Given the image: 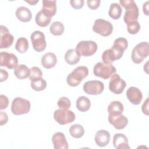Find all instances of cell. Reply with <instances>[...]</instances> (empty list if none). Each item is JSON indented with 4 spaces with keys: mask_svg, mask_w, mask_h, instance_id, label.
Segmentation results:
<instances>
[{
    "mask_svg": "<svg viewBox=\"0 0 149 149\" xmlns=\"http://www.w3.org/2000/svg\"><path fill=\"white\" fill-rule=\"evenodd\" d=\"M119 3L125 8V13L123 17L124 22L127 24L137 21L139 11V8L133 0H120Z\"/></svg>",
    "mask_w": 149,
    "mask_h": 149,
    "instance_id": "1",
    "label": "cell"
},
{
    "mask_svg": "<svg viewBox=\"0 0 149 149\" xmlns=\"http://www.w3.org/2000/svg\"><path fill=\"white\" fill-rule=\"evenodd\" d=\"M88 74V69L86 66H78L68 74L66 79L67 83L72 87L77 86Z\"/></svg>",
    "mask_w": 149,
    "mask_h": 149,
    "instance_id": "2",
    "label": "cell"
},
{
    "mask_svg": "<svg viewBox=\"0 0 149 149\" xmlns=\"http://www.w3.org/2000/svg\"><path fill=\"white\" fill-rule=\"evenodd\" d=\"M149 44L147 42H141L137 44L133 49L131 57L132 61L139 64L148 56Z\"/></svg>",
    "mask_w": 149,
    "mask_h": 149,
    "instance_id": "3",
    "label": "cell"
},
{
    "mask_svg": "<svg viewBox=\"0 0 149 149\" xmlns=\"http://www.w3.org/2000/svg\"><path fill=\"white\" fill-rule=\"evenodd\" d=\"M116 71L112 64H106L103 62L97 63L93 68V73L95 76L107 80Z\"/></svg>",
    "mask_w": 149,
    "mask_h": 149,
    "instance_id": "4",
    "label": "cell"
},
{
    "mask_svg": "<svg viewBox=\"0 0 149 149\" xmlns=\"http://www.w3.org/2000/svg\"><path fill=\"white\" fill-rule=\"evenodd\" d=\"M30 109V102L29 100L16 97L13 99L11 105V111L16 115H20L29 113Z\"/></svg>",
    "mask_w": 149,
    "mask_h": 149,
    "instance_id": "5",
    "label": "cell"
},
{
    "mask_svg": "<svg viewBox=\"0 0 149 149\" xmlns=\"http://www.w3.org/2000/svg\"><path fill=\"white\" fill-rule=\"evenodd\" d=\"M97 44L93 41H81L76 45V49L81 56H90L97 50Z\"/></svg>",
    "mask_w": 149,
    "mask_h": 149,
    "instance_id": "6",
    "label": "cell"
},
{
    "mask_svg": "<svg viewBox=\"0 0 149 149\" xmlns=\"http://www.w3.org/2000/svg\"><path fill=\"white\" fill-rule=\"evenodd\" d=\"M93 30L95 33L102 36L107 37L112 34L113 26L109 21L102 19H98L94 22Z\"/></svg>",
    "mask_w": 149,
    "mask_h": 149,
    "instance_id": "7",
    "label": "cell"
},
{
    "mask_svg": "<svg viewBox=\"0 0 149 149\" xmlns=\"http://www.w3.org/2000/svg\"><path fill=\"white\" fill-rule=\"evenodd\" d=\"M54 118L59 124L63 125L73 122L75 120L76 116L72 111L59 108L54 112Z\"/></svg>",
    "mask_w": 149,
    "mask_h": 149,
    "instance_id": "8",
    "label": "cell"
},
{
    "mask_svg": "<svg viewBox=\"0 0 149 149\" xmlns=\"http://www.w3.org/2000/svg\"><path fill=\"white\" fill-rule=\"evenodd\" d=\"M84 91L88 95H98L104 90V84L99 80H90L86 81L83 86Z\"/></svg>",
    "mask_w": 149,
    "mask_h": 149,
    "instance_id": "9",
    "label": "cell"
},
{
    "mask_svg": "<svg viewBox=\"0 0 149 149\" xmlns=\"http://www.w3.org/2000/svg\"><path fill=\"white\" fill-rule=\"evenodd\" d=\"M126 86V82L120 78L117 73H114L111 76L109 83V90L115 94H121Z\"/></svg>",
    "mask_w": 149,
    "mask_h": 149,
    "instance_id": "10",
    "label": "cell"
},
{
    "mask_svg": "<svg viewBox=\"0 0 149 149\" xmlns=\"http://www.w3.org/2000/svg\"><path fill=\"white\" fill-rule=\"evenodd\" d=\"M31 41L34 49L37 52L43 51L47 46L45 37L44 33L40 31H35L31 34Z\"/></svg>",
    "mask_w": 149,
    "mask_h": 149,
    "instance_id": "11",
    "label": "cell"
},
{
    "mask_svg": "<svg viewBox=\"0 0 149 149\" xmlns=\"http://www.w3.org/2000/svg\"><path fill=\"white\" fill-rule=\"evenodd\" d=\"M18 65L17 56L12 53L1 52L0 53V66H5L9 69H15Z\"/></svg>",
    "mask_w": 149,
    "mask_h": 149,
    "instance_id": "12",
    "label": "cell"
},
{
    "mask_svg": "<svg viewBox=\"0 0 149 149\" xmlns=\"http://www.w3.org/2000/svg\"><path fill=\"white\" fill-rule=\"evenodd\" d=\"M14 37L9 33V31L6 26H0V48H8L10 47L13 42Z\"/></svg>",
    "mask_w": 149,
    "mask_h": 149,
    "instance_id": "13",
    "label": "cell"
},
{
    "mask_svg": "<svg viewBox=\"0 0 149 149\" xmlns=\"http://www.w3.org/2000/svg\"><path fill=\"white\" fill-rule=\"evenodd\" d=\"M123 53L116 51L113 48L106 49L102 54V60L104 63L112 64L114 61L122 58Z\"/></svg>",
    "mask_w": 149,
    "mask_h": 149,
    "instance_id": "14",
    "label": "cell"
},
{
    "mask_svg": "<svg viewBox=\"0 0 149 149\" xmlns=\"http://www.w3.org/2000/svg\"><path fill=\"white\" fill-rule=\"evenodd\" d=\"M126 96L129 101L134 105H139L143 99L141 91L138 88L133 86L126 91Z\"/></svg>",
    "mask_w": 149,
    "mask_h": 149,
    "instance_id": "15",
    "label": "cell"
},
{
    "mask_svg": "<svg viewBox=\"0 0 149 149\" xmlns=\"http://www.w3.org/2000/svg\"><path fill=\"white\" fill-rule=\"evenodd\" d=\"M108 119L109 123L118 130L124 129L128 123L127 118L122 114L115 116L108 115Z\"/></svg>",
    "mask_w": 149,
    "mask_h": 149,
    "instance_id": "16",
    "label": "cell"
},
{
    "mask_svg": "<svg viewBox=\"0 0 149 149\" xmlns=\"http://www.w3.org/2000/svg\"><path fill=\"white\" fill-rule=\"evenodd\" d=\"M52 142L55 149H68L69 148L65 136L62 132L55 133L52 137Z\"/></svg>",
    "mask_w": 149,
    "mask_h": 149,
    "instance_id": "17",
    "label": "cell"
},
{
    "mask_svg": "<svg viewBox=\"0 0 149 149\" xmlns=\"http://www.w3.org/2000/svg\"><path fill=\"white\" fill-rule=\"evenodd\" d=\"M113 144L116 149H130L128 139L123 133H116L113 137Z\"/></svg>",
    "mask_w": 149,
    "mask_h": 149,
    "instance_id": "18",
    "label": "cell"
},
{
    "mask_svg": "<svg viewBox=\"0 0 149 149\" xmlns=\"http://www.w3.org/2000/svg\"><path fill=\"white\" fill-rule=\"evenodd\" d=\"M94 140L97 146L100 147H105L109 143L110 134L105 130H100L97 132Z\"/></svg>",
    "mask_w": 149,
    "mask_h": 149,
    "instance_id": "19",
    "label": "cell"
},
{
    "mask_svg": "<svg viewBox=\"0 0 149 149\" xmlns=\"http://www.w3.org/2000/svg\"><path fill=\"white\" fill-rule=\"evenodd\" d=\"M41 10L49 17L52 18V17L55 15L56 12V1L43 0L42 8Z\"/></svg>",
    "mask_w": 149,
    "mask_h": 149,
    "instance_id": "20",
    "label": "cell"
},
{
    "mask_svg": "<svg viewBox=\"0 0 149 149\" xmlns=\"http://www.w3.org/2000/svg\"><path fill=\"white\" fill-rule=\"evenodd\" d=\"M42 66L46 69L54 68L57 63V58L52 52H47L44 54L41 61Z\"/></svg>",
    "mask_w": 149,
    "mask_h": 149,
    "instance_id": "21",
    "label": "cell"
},
{
    "mask_svg": "<svg viewBox=\"0 0 149 149\" xmlns=\"http://www.w3.org/2000/svg\"><path fill=\"white\" fill-rule=\"evenodd\" d=\"M17 18L23 22H30L32 18V14L30 9L25 6L19 7L16 10Z\"/></svg>",
    "mask_w": 149,
    "mask_h": 149,
    "instance_id": "22",
    "label": "cell"
},
{
    "mask_svg": "<svg viewBox=\"0 0 149 149\" xmlns=\"http://www.w3.org/2000/svg\"><path fill=\"white\" fill-rule=\"evenodd\" d=\"M80 57L81 55L76 49H69L65 53V60L68 64L73 65L79 62Z\"/></svg>",
    "mask_w": 149,
    "mask_h": 149,
    "instance_id": "23",
    "label": "cell"
},
{
    "mask_svg": "<svg viewBox=\"0 0 149 149\" xmlns=\"http://www.w3.org/2000/svg\"><path fill=\"white\" fill-rule=\"evenodd\" d=\"M124 110L123 104L119 101L111 102L108 107V112L109 115L115 116L122 114Z\"/></svg>",
    "mask_w": 149,
    "mask_h": 149,
    "instance_id": "24",
    "label": "cell"
},
{
    "mask_svg": "<svg viewBox=\"0 0 149 149\" xmlns=\"http://www.w3.org/2000/svg\"><path fill=\"white\" fill-rule=\"evenodd\" d=\"M14 74L19 79H25L29 77L30 74V69L25 65H18L14 70Z\"/></svg>",
    "mask_w": 149,
    "mask_h": 149,
    "instance_id": "25",
    "label": "cell"
},
{
    "mask_svg": "<svg viewBox=\"0 0 149 149\" xmlns=\"http://www.w3.org/2000/svg\"><path fill=\"white\" fill-rule=\"evenodd\" d=\"M91 107L90 100L85 96L79 97L76 101V107L80 112L87 111Z\"/></svg>",
    "mask_w": 149,
    "mask_h": 149,
    "instance_id": "26",
    "label": "cell"
},
{
    "mask_svg": "<svg viewBox=\"0 0 149 149\" xmlns=\"http://www.w3.org/2000/svg\"><path fill=\"white\" fill-rule=\"evenodd\" d=\"M128 47L127 40L123 37H119L115 40L113 46L111 47L116 51L121 53H124L125 49H127Z\"/></svg>",
    "mask_w": 149,
    "mask_h": 149,
    "instance_id": "27",
    "label": "cell"
},
{
    "mask_svg": "<svg viewBox=\"0 0 149 149\" xmlns=\"http://www.w3.org/2000/svg\"><path fill=\"white\" fill-rule=\"evenodd\" d=\"M36 23L40 27H46L48 26L51 21V18L49 17L41 10L36 16Z\"/></svg>",
    "mask_w": 149,
    "mask_h": 149,
    "instance_id": "28",
    "label": "cell"
},
{
    "mask_svg": "<svg viewBox=\"0 0 149 149\" xmlns=\"http://www.w3.org/2000/svg\"><path fill=\"white\" fill-rule=\"evenodd\" d=\"M122 12V9L120 5L117 3H112L111 4L108 11L109 16L114 20L120 18Z\"/></svg>",
    "mask_w": 149,
    "mask_h": 149,
    "instance_id": "29",
    "label": "cell"
},
{
    "mask_svg": "<svg viewBox=\"0 0 149 149\" xmlns=\"http://www.w3.org/2000/svg\"><path fill=\"white\" fill-rule=\"evenodd\" d=\"M69 133L73 137L81 138L84 134V129L81 125L74 124L70 127Z\"/></svg>",
    "mask_w": 149,
    "mask_h": 149,
    "instance_id": "30",
    "label": "cell"
},
{
    "mask_svg": "<svg viewBox=\"0 0 149 149\" xmlns=\"http://www.w3.org/2000/svg\"><path fill=\"white\" fill-rule=\"evenodd\" d=\"M64 26L60 22H54L49 27L50 33L54 36L62 35L64 32Z\"/></svg>",
    "mask_w": 149,
    "mask_h": 149,
    "instance_id": "31",
    "label": "cell"
},
{
    "mask_svg": "<svg viewBox=\"0 0 149 149\" xmlns=\"http://www.w3.org/2000/svg\"><path fill=\"white\" fill-rule=\"evenodd\" d=\"M29 48V42L24 37H20L17 39L15 49L20 53H25Z\"/></svg>",
    "mask_w": 149,
    "mask_h": 149,
    "instance_id": "32",
    "label": "cell"
},
{
    "mask_svg": "<svg viewBox=\"0 0 149 149\" xmlns=\"http://www.w3.org/2000/svg\"><path fill=\"white\" fill-rule=\"evenodd\" d=\"M31 87L35 91H42L45 90V88H46L47 82L44 79L41 78L31 81Z\"/></svg>",
    "mask_w": 149,
    "mask_h": 149,
    "instance_id": "33",
    "label": "cell"
},
{
    "mask_svg": "<svg viewBox=\"0 0 149 149\" xmlns=\"http://www.w3.org/2000/svg\"><path fill=\"white\" fill-rule=\"evenodd\" d=\"M42 72L38 67L34 66L30 69V74L29 79L31 81L42 78Z\"/></svg>",
    "mask_w": 149,
    "mask_h": 149,
    "instance_id": "34",
    "label": "cell"
},
{
    "mask_svg": "<svg viewBox=\"0 0 149 149\" xmlns=\"http://www.w3.org/2000/svg\"><path fill=\"white\" fill-rule=\"evenodd\" d=\"M140 30V24L138 21H135L127 24V30L131 34L137 33Z\"/></svg>",
    "mask_w": 149,
    "mask_h": 149,
    "instance_id": "35",
    "label": "cell"
},
{
    "mask_svg": "<svg viewBox=\"0 0 149 149\" xmlns=\"http://www.w3.org/2000/svg\"><path fill=\"white\" fill-rule=\"evenodd\" d=\"M57 104L58 107L60 109H68L71 105L70 100L66 97H61L58 100L57 102Z\"/></svg>",
    "mask_w": 149,
    "mask_h": 149,
    "instance_id": "36",
    "label": "cell"
},
{
    "mask_svg": "<svg viewBox=\"0 0 149 149\" xmlns=\"http://www.w3.org/2000/svg\"><path fill=\"white\" fill-rule=\"evenodd\" d=\"M100 2V0H88L87 1L88 7L92 10L97 9L99 7Z\"/></svg>",
    "mask_w": 149,
    "mask_h": 149,
    "instance_id": "37",
    "label": "cell"
},
{
    "mask_svg": "<svg viewBox=\"0 0 149 149\" xmlns=\"http://www.w3.org/2000/svg\"><path fill=\"white\" fill-rule=\"evenodd\" d=\"M70 3L74 9H79L83 6L84 1L83 0H72L70 1Z\"/></svg>",
    "mask_w": 149,
    "mask_h": 149,
    "instance_id": "38",
    "label": "cell"
},
{
    "mask_svg": "<svg viewBox=\"0 0 149 149\" xmlns=\"http://www.w3.org/2000/svg\"><path fill=\"white\" fill-rule=\"evenodd\" d=\"M0 100H1V109H6L9 104V100L8 98L3 94L0 95Z\"/></svg>",
    "mask_w": 149,
    "mask_h": 149,
    "instance_id": "39",
    "label": "cell"
},
{
    "mask_svg": "<svg viewBox=\"0 0 149 149\" xmlns=\"http://www.w3.org/2000/svg\"><path fill=\"white\" fill-rule=\"evenodd\" d=\"M8 120V117L6 113L1 111L0 113V121H1V126H2L7 123Z\"/></svg>",
    "mask_w": 149,
    "mask_h": 149,
    "instance_id": "40",
    "label": "cell"
},
{
    "mask_svg": "<svg viewBox=\"0 0 149 149\" xmlns=\"http://www.w3.org/2000/svg\"><path fill=\"white\" fill-rule=\"evenodd\" d=\"M8 77V73L3 70V69H0V81L2 82L3 81H5L7 80Z\"/></svg>",
    "mask_w": 149,
    "mask_h": 149,
    "instance_id": "41",
    "label": "cell"
},
{
    "mask_svg": "<svg viewBox=\"0 0 149 149\" xmlns=\"http://www.w3.org/2000/svg\"><path fill=\"white\" fill-rule=\"evenodd\" d=\"M142 112L146 115H148V98H147L142 105Z\"/></svg>",
    "mask_w": 149,
    "mask_h": 149,
    "instance_id": "42",
    "label": "cell"
},
{
    "mask_svg": "<svg viewBox=\"0 0 149 149\" xmlns=\"http://www.w3.org/2000/svg\"><path fill=\"white\" fill-rule=\"evenodd\" d=\"M143 12L147 16H148V1L146 2L143 6Z\"/></svg>",
    "mask_w": 149,
    "mask_h": 149,
    "instance_id": "43",
    "label": "cell"
},
{
    "mask_svg": "<svg viewBox=\"0 0 149 149\" xmlns=\"http://www.w3.org/2000/svg\"><path fill=\"white\" fill-rule=\"evenodd\" d=\"M25 1L27 2V3H29L30 5H35L37 3H38V0H36V1H32V0H28V1H27V0H25Z\"/></svg>",
    "mask_w": 149,
    "mask_h": 149,
    "instance_id": "44",
    "label": "cell"
}]
</instances>
